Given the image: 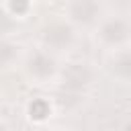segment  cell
Here are the masks:
<instances>
[{"mask_svg": "<svg viewBox=\"0 0 131 131\" xmlns=\"http://www.w3.org/2000/svg\"><path fill=\"white\" fill-rule=\"evenodd\" d=\"M111 74L123 82H131V49H121L111 57Z\"/></svg>", "mask_w": 131, "mask_h": 131, "instance_id": "6", "label": "cell"}, {"mask_svg": "<svg viewBox=\"0 0 131 131\" xmlns=\"http://www.w3.org/2000/svg\"><path fill=\"white\" fill-rule=\"evenodd\" d=\"M10 10H12L16 16L25 14V12L29 10V0H10Z\"/></svg>", "mask_w": 131, "mask_h": 131, "instance_id": "9", "label": "cell"}, {"mask_svg": "<svg viewBox=\"0 0 131 131\" xmlns=\"http://www.w3.org/2000/svg\"><path fill=\"white\" fill-rule=\"evenodd\" d=\"M14 57H16V45L6 39H0V68H6L8 63H12Z\"/></svg>", "mask_w": 131, "mask_h": 131, "instance_id": "7", "label": "cell"}, {"mask_svg": "<svg viewBox=\"0 0 131 131\" xmlns=\"http://www.w3.org/2000/svg\"><path fill=\"white\" fill-rule=\"evenodd\" d=\"M70 18L78 25H92L100 14V4L96 0H72L70 2Z\"/></svg>", "mask_w": 131, "mask_h": 131, "instance_id": "4", "label": "cell"}, {"mask_svg": "<svg viewBox=\"0 0 131 131\" xmlns=\"http://www.w3.org/2000/svg\"><path fill=\"white\" fill-rule=\"evenodd\" d=\"M49 104L45 102V100H37V102H33L31 104V117H35V119H45L47 115H49Z\"/></svg>", "mask_w": 131, "mask_h": 131, "instance_id": "8", "label": "cell"}, {"mask_svg": "<svg viewBox=\"0 0 131 131\" xmlns=\"http://www.w3.org/2000/svg\"><path fill=\"white\" fill-rule=\"evenodd\" d=\"M98 37L104 45H111V47H117V45H123L129 37H131V27L125 18L121 16H113V18H106L102 25H100V31H98Z\"/></svg>", "mask_w": 131, "mask_h": 131, "instance_id": "1", "label": "cell"}, {"mask_svg": "<svg viewBox=\"0 0 131 131\" xmlns=\"http://www.w3.org/2000/svg\"><path fill=\"white\" fill-rule=\"evenodd\" d=\"M43 43L47 47H53V49H63V47H70L72 41H74V31L70 25L66 23H51L43 29Z\"/></svg>", "mask_w": 131, "mask_h": 131, "instance_id": "3", "label": "cell"}, {"mask_svg": "<svg viewBox=\"0 0 131 131\" xmlns=\"http://www.w3.org/2000/svg\"><path fill=\"white\" fill-rule=\"evenodd\" d=\"M92 74L88 70L86 63H70L63 72H61V80L63 86L68 90H82L84 86H88Z\"/></svg>", "mask_w": 131, "mask_h": 131, "instance_id": "5", "label": "cell"}, {"mask_svg": "<svg viewBox=\"0 0 131 131\" xmlns=\"http://www.w3.org/2000/svg\"><path fill=\"white\" fill-rule=\"evenodd\" d=\"M55 70H57L55 59H53L47 51H43V49L31 53L29 59H27V74H29L33 80H39V82L49 80V78L55 74Z\"/></svg>", "mask_w": 131, "mask_h": 131, "instance_id": "2", "label": "cell"}]
</instances>
